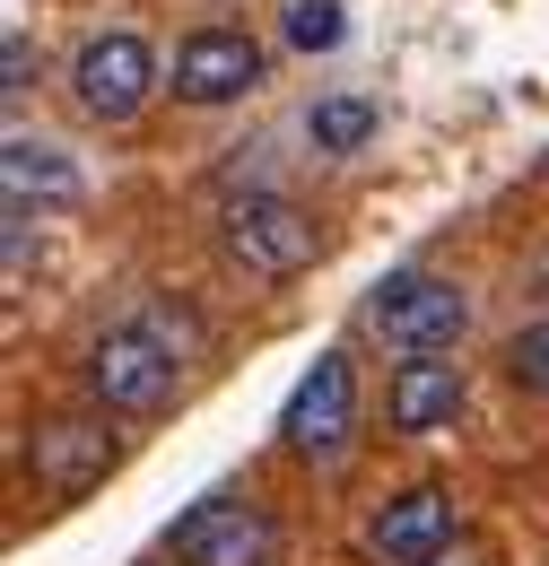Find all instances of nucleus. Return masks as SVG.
<instances>
[{
    "instance_id": "f257e3e1",
    "label": "nucleus",
    "mask_w": 549,
    "mask_h": 566,
    "mask_svg": "<svg viewBox=\"0 0 549 566\" xmlns=\"http://www.w3.org/2000/svg\"><path fill=\"white\" fill-rule=\"evenodd\" d=\"M87 392H96V410H114V419H157V410H175V392H184V349L166 340V323H114V332H96L87 340Z\"/></svg>"
},
{
    "instance_id": "f03ea898",
    "label": "nucleus",
    "mask_w": 549,
    "mask_h": 566,
    "mask_svg": "<svg viewBox=\"0 0 549 566\" xmlns=\"http://www.w3.org/2000/svg\"><path fill=\"white\" fill-rule=\"evenodd\" d=\"M218 253H227V271L279 287V280H297V271H314L323 227H314V210H297L288 192H236L218 210Z\"/></svg>"
},
{
    "instance_id": "7ed1b4c3",
    "label": "nucleus",
    "mask_w": 549,
    "mask_h": 566,
    "mask_svg": "<svg viewBox=\"0 0 549 566\" xmlns=\"http://www.w3.org/2000/svg\"><path fill=\"white\" fill-rule=\"evenodd\" d=\"M366 323L402 357H445L472 332V296L454 280H436V271H393V280H375V296H366Z\"/></svg>"
},
{
    "instance_id": "20e7f679",
    "label": "nucleus",
    "mask_w": 549,
    "mask_h": 566,
    "mask_svg": "<svg viewBox=\"0 0 549 566\" xmlns=\"http://www.w3.org/2000/svg\"><path fill=\"white\" fill-rule=\"evenodd\" d=\"M157 87H166V78H157V53L139 44L132 27L87 35V44H79V62H70V96H79V114H87V123H105V132L139 123Z\"/></svg>"
},
{
    "instance_id": "39448f33",
    "label": "nucleus",
    "mask_w": 549,
    "mask_h": 566,
    "mask_svg": "<svg viewBox=\"0 0 549 566\" xmlns=\"http://www.w3.org/2000/svg\"><path fill=\"white\" fill-rule=\"evenodd\" d=\"M175 566H279V523L253 496H201L166 532Z\"/></svg>"
},
{
    "instance_id": "423d86ee",
    "label": "nucleus",
    "mask_w": 549,
    "mask_h": 566,
    "mask_svg": "<svg viewBox=\"0 0 549 566\" xmlns=\"http://www.w3.org/2000/svg\"><path fill=\"white\" fill-rule=\"evenodd\" d=\"M123 462V444H114V427L87 419V410H62V419H35V436H27V480H35V496H53V505H70V496L105 489V471Z\"/></svg>"
},
{
    "instance_id": "0eeeda50",
    "label": "nucleus",
    "mask_w": 549,
    "mask_h": 566,
    "mask_svg": "<svg viewBox=\"0 0 549 566\" xmlns=\"http://www.w3.org/2000/svg\"><path fill=\"white\" fill-rule=\"evenodd\" d=\"M262 44L245 35V27H193L184 44H175V71H166V87H175V105H236V96H253L262 87Z\"/></svg>"
},
{
    "instance_id": "6e6552de",
    "label": "nucleus",
    "mask_w": 549,
    "mask_h": 566,
    "mask_svg": "<svg viewBox=\"0 0 549 566\" xmlns=\"http://www.w3.org/2000/svg\"><path fill=\"white\" fill-rule=\"evenodd\" d=\"M349 427H358V366L341 349H323L305 366V384L288 392V410H279V444L305 453V462H323V453L349 444Z\"/></svg>"
},
{
    "instance_id": "1a4fd4ad",
    "label": "nucleus",
    "mask_w": 549,
    "mask_h": 566,
    "mask_svg": "<svg viewBox=\"0 0 549 566\" xmlns=\"http://www.w3.org/2000/svg\"><path fill=\"white\" fill-rule=\"evenodd\" d=\"M445 541H454V496L436 489V480L384 496V514L366 523V558L375 566H436Z\"/></svg>"
},
{
    "instance_id": "9d476101",
    "label": "nucleus",
    "mask_w": 549,
    "mask_h": 566,
    "mask_svg": "<svg viewBox=\"0 0 549 566\" xmlns=\"http://www.w3.org/2000/svg\"><path fill=\"white\" fill-rule=\"evenodd\" d=\"M463 401H472V384H463L454 357H402L393 384H384V419L402 427V436H436V427H454V419H463Z\"/></svg>"
},
{
    "instance_id": "9b49d317",
    "label": "nucleus",
    "mask_w": 549,
    "mask_h": 566,
    "mask_svg": "<svg viewBox=\"0 0 549 566\" xmlns=\"http://www.w3.org/2000/svg\"><path fill=\"white\" fill-rule=\"evenodd\" d=\"M0 192H9V210H27V218L70 210V201H79V166H70L62 140L9 132V140H0Z\"/></svg>"
},
{
    "instance_id": "f8f14e48",
    "label": "nucleus",
    "mask_w": 549,
    "mask_h": 566,
    "mask_svg": "<svg viewBox=\"0 0 549 566\" xmlns=\"http://www.w3.org/2000/svg\"><path fill=\"white\" fill-rule=\"evenodd\" d=\"M375 132H384V114H375L366 96H323V105H305V140L323 148V157H358Z\"/></svg>"
},
{
    "instance_id": "ddd939ff",
    "label": "nucleus",
    "mask_w": 549,
    "mask_h": 566,
    "mask_svg": "<svg viewBox=\"0 0 549 566\" xmlns=\"http://www.w3.org/2000/svg\"><path fill=\"white\" fill-rule=\"evenodd\" d=\"M506 384L532 392V401H549V323H524V332L506 340Z\"/></svg>"
},
{
    "instance_id": "4468645a",
    "label": "nucleus",
    "mask_w": 549,
    "mask_h": 566,
    "mask_svg": "<svg viewBox=\"0 0 549 566\" xmlns=\"http://www.w3.org/2000/svg\"><path fill=\"white\" fill-rule=\"evenodd\" d=\"M341 35H349L341 0H297V9H288V44H297V53H332Z\"/></svg>"
},
{
    "instance_id": "2eb2a0df",
    "label": "nucleus",
    "mask_w": 549,
    "mask_h": 566,
    "mask_svg": "<svg viewBox=\"0 0 549 566\" xmlns=\"http://www.w3.org/2000/svg\"><path fill=\"white\" fill-rule=\"evenodd\" d=\"M35 78H44V62H35V44H27V35H9V44H0V87H9V96H27Z\"/></svg>"
}]
</instances>
